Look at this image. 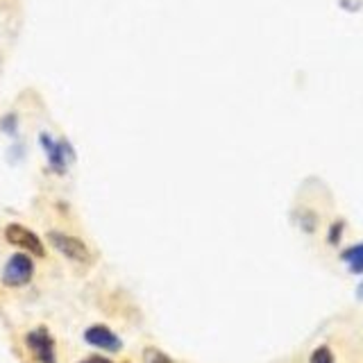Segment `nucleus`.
Returning a JSON list of instances; mask_svg holds the SVG:
<instances>
[{
    "mask_svg": "<svg viewBox=\"0 0 363 363\" xmlns=\"http://www.w3.org/2000/svg\"><path fill=\"white\" fill-rule=\"evenodd\" d=\"M5 238L9 243H14L23 250H28V252L32 255H37V257H43L45 255V250H43V243L39 241V236L30 232L28 227H23V225H7L5 227Z\"/></svg>",
    "mask_w": 363,
    "mask_h": 363,
    "instance_id": "obj_4",
    "label": "nucleus"
},
{
    "mask_svg": "<svg viewBox=\"0 0 363 363\" xmlns=\"http://www.w3.org/2000/svg\"><path fill=\"white\" fill-rule=\"evenodd\" d=\"M309 363H334V354L329 352V347H318L311 354Z\"/></svg>",
    "mask_w": 363,
    "mask_h": 363,
    "instance_id": "obj_7",
    "label": "nucleus"
},
{
    "mask_svg": "<svg viewBox=\"0 0 363 363\" xmlns=\"http://www.w3.org/2000/svg\"><path fill=\"white\" fill-rule=\"evenodd\" d=\"M343 259H345V264L350 266L352 272H363V243L345 250Z\"/></svg>",
    "mask_w": 363,
    "mask_h": 363,
    "instance_id": "obj_6",
    "label": "nucleus"
},
{
    "mask_svg": "<svg viewBox=\"0 0 363 363\" xmlns=\"http://www.w3.org/2000/svg\"><path fill=\"white\" fill-rule=\"evenodd\" d=\"M145 363H170L166 354H162L159 350H147L145 352Z\"/></svg>",
    "mask_w": 363,
    "mask_h": 363,
    "instance_id": "obj_8",
    "label": "nucleus"
},
{
    "mask_svg": "<svg viewBox=\"0 0 363 363\" xmlns=\"http://www.w3.org/2000/svg\"><path fill=\"white\" fill-rule=\"evenodd\" d=\"M79 363H111V361H109V359H105V357H89V359L79 361Z\"/></svg>",
    "mask_w": 363,
    "mask_h": 363,
    "instance_id": "obj_9",
    "label": "nucleus"
},
{
    "mask_svg": "<svg viewBox=\"0 0 363 363\" xmlns=\"http://www.w3.org/2000/svg\"><path fill=\"white\" fill-rule=\"evenodd\" d=\"M359 295H361V298H363V284H361V286H359Z\"/></svg>",
    "mask_w": 363,
    "mask_h": 363,
    "instance_id": "obj_10",
    "label": "nucleus"
},
{
    "mask_svg": "<svg viewBox=\"0 0 363 363\" xmlns=\"http://www.w3.org/2000/svg\"><path fill=\"white\" fill-rule=\"evenodd\" d=\"M26 343L30 347V352L34 354V359H37L39 363H55L57 357H55V340L52 336L48 334V329H34V332L28 334Z\"/></svg>",
    "mask_w": 363,
    "mask_h": 363,
    "instance_id": "obj_2",
    "label": "nucleus"
},
{
    "mask_svg": "<svg viewBox=\"0 0 363 363\" xmlns=\"http://www.w3.org/2000/svg\"><path fill=\"white\" fill-rule=\"evenodd\" d=\"M84 338L89 345L94 347H102V350H109V352H118L121 350V338L111 332V329L102 327V325H94L89 327L84 332Z\"/></svg>",
    "mask_w": 363,
    "mask_h": 363,
    "instance_id": "obj_5",
    "label": "nucleus"
},
{
    "mask_svg": "<svg viewBox=\"0 0 363 363\" xmlns=\"http://www.w3.org/2000/svg\"><path fill=\"white\" fill-rule=\"evenodd\" d=\"M48 238H50V243L57 250H60L64 257H68V259L79 261V264H84V261L91 259L89 247L82 241H79V238H75V236H68V234H62V232H50Z\"/></svg>",
    "mask_w": 363,
    "mask_h": 363,
    "instance_id": "obj_3",
    "label": "nucleus"
},
{
    "mask_svg": "<svg viewBox=\"0 0 363 363\" xmlns=\"http://www.w3.org/2000/svg\"><path fill=\"white\" fill-rule=\"evenodd\" d=\"M32 272H34L32 259L28 255H14L3 270V281L7 286H23V284H28L32 279Z\"/></svg>",
    "mask_w": 363,
    "mask_h": 363,
    "instance_id": "obj_1",
    "label": "nucleus"
}]
</instances>
